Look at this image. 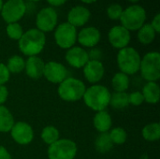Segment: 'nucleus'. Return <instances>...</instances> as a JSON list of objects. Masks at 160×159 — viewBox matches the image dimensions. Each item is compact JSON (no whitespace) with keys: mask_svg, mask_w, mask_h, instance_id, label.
I'll return each instance as SVG.
<instances>
[{"mask_svg":"<svg viewBox=\"0 0 160 159\" xmlns=\"http://www.w3.org/2000/svg\"><path fill=\"white\" fill-rule=\"evenodd\" d=\"M108 37L112 47L121 50L128 45L130 41V32L122 25H115L111 28Z\"/></svg>","mask_w":160,"mask_h":159,"instance_id":"ddd939ff","label":"nucleus"},{"mask_svg":"<svg viewBox=\"0 0 160 159\" xmlns=\"http://www.w3.org/2000/svg\"><path fill=\"white\" fill-rule=\"evenodd\" d=\"M54 39L62 49H70L77 41V29L70 23L63 22L55 28Z\"/></svg>","mask_w":160,"mask_h":159,"instance_id":"1a4fd4ad","label":"nucleus"},{"mask_svg":"<svg viewBox=\"0 0 160 159\" xmlns=\"http://www.w3.org/2000/svg\"><path fill=\"white\" fill-rule=\"evenodd\" d=\"M0 159H12L10 154L3 146H0Z\"/></svg>","mask_w":160,"mask_h":159,"instance_id":"e433bc0d","label":"nucleus"},{"mask_svg":"<svg viewBox=\"0 0 160 159\" xmlns=\"http://www.w3.org/2000/svg\"><path fill=\"white\" fill-rule=\"evenodd\" d=\"M68 0H47V2L52 7H60L64 5Z\"/></svg>","mask_w":160,"mask_h":159,"instance_id":"4c0bfd02","label":"nucleus"},{"mask_svg":"<svg viewBox=\"0 0 160 159\" xmlns=\"http://www.w3.org/2000/svg\"><path fill=\"white\" fill-rule=\"evenodd\" d=\"M26 12V5L23 0H8L3 4L1 16L7 23L18 22Z\"/></svg>","mask_w":160,"mask_h":159,"instance_id":"6e6552de","label":"nucleus"},{"mask_svg":"<svg viewBox=\"0 0 160 159\" xmlns=\"http://www.w3.org/2000/svg\"><path fill=\"white\" fill-rule=\"evenodd\" d=\"M83 74L89 82H98L104 75L103 64L99 60H89L83 67Z\"/></svg>","mask_w":160,"mask_h":159,"instance_id":"dca6fc26","label":"nucleus"},{"mask_svg":"<svg viewBox=\"0 0 160 159\" xmlns=\"http://www.w3.org/2000/svg\"><path fill=\"white\" fill-rule=\"evenodd\" d=\"M85 84L75 78H67L58 87V95L65 101H77L82 98L85 92Z\"/></svg>","mask_w":160,"mask_h":159,"instance_id":"39448f33","label":"nucleus"},{"mask_svg":"<svg viewBox=\"0 0 160 159\" xmlns=\"http://www.w3.org/2000/svg\"><path fill=\"white\" fill-rule=\"evenodd\" d=\"M114 109H125L129 105L128 94L126 92H115L111 95L110 103Z\"/></svg>","mask_w":160,"mask_h":159,"instance_id":"5701e85b","label":"nucleus"},{"mask_svg":"<svg viewBox=\"0 0 160 159\" xmlns=\"http://www.w3.org/2000/svg\"><path fill=\"white\" fill-rule=\"evenodd\" d=\"M14 125V119L10 112L5 107L0 106V132H8Z\"/></svg>","mask_w":160,"mask_h":159,"instance_id":"412c9836","label":"nucleus"},{"mask_svg":"<svg viewBox=\"0 0 160 159\" xmlns=\"http://www.w3.org/2000/svg\"><path fill=\"white\" fill-rule=\"evenodd\" d=\"M159 85L156 82H148L142 88V96L146 102L156 104L159 101Z\"/></svg>","mask_w":160,"mask_h":159,"instance_id":"aec40b11","label":"nucleus"},{"mask_svg":"<svg viewBox=\"0 0 160 159\" xmlns=\"http://www.w3.org/2000/svg\"><path fill=\"white\" fill-rule=\"evenodd\" d=\"M90 10L83 6L73 7L68 13V22L74 27L83 26L90 19Z\"/></svg>","mask_w":160,"mask_h":159,"instance_id":"4468645a","label":"nucleus"},{"mask_svg":"<svg viewBox=\"0 0 160 159\" xmlns=\"http://www.w3.org/2000/svg\"><path fill=\"white\" fill-rule=\"evenodd\" d=\"M142 137L149 142L158 141L160 138V125L153 123L145 126L142 129Z\"/></svg>","mask_w":160,"mask_h":159,"instance_id":"a878e982","label":"nucleus"},{"mask_svg":"<svg viewBox=\"0 0 160 159\" xmlns=\"http://www.w3.org/2000/svg\"><path fill=\"white\" fill-rule=\"evenodd\" d=\"M43 76L52 83H61L68 78V70L62 64L51 61L45 64Z\"/></svg>","mask_w":160,"mask_h":159,"instance_id":"9b49d317","label":"nucleus"},{"mask_svg":"<svg viewBox=\"0 0 160 159\" xmlns=\"http://www.w3.org/2000/svg\"><path fill=\"white\" fill-rule=\"evenodd\" d=\"M112 84L116 92H126L129 86V78L127 74L118 72L113 76Z\"/></svg>","mask_w":160,"mask_h":159,"instance_id":"b1692460","label":"nucleus"},{"mask_svg":"<svg viewBox=\"0 0 160 159\" xmlns=\"http://www.w3.org/2000/svg\"><path fill=\"white\" fill-rule=\"evenodd\" d=\"M151 25H152V27L154 28V30L156 31V33L158 34V33H159L160 32V14L159 13H158L155 17H154V19H153V21H152V22L150 23Z\"/></svg>","mask_w":160,"mask_h":159,"instance_id":"f704fd0d","label":"nucleus"},{"mask_svg":"<svg viewBox=\"0 0 160 159\" xmlns=\"http://www.w3.org/2000/svg\"><path fill=\"white\" fill-rule=\"evenodd\" d=\"M45 63L38 56H30L25 61V72L31 79H38L43 75Z\"/></svg>","mask_w":160,"mask_h":159,"instance_id":"a211bd4d","label":"nucleus"},{"mask_svg":"<svg viewBox=\"0 0 160 159\" xmlns=\"http://www.w3.org/2000/svg\"><path fill=\"white\" fill-rule=\"evenodd\" d=\"M25 61L19 55H13L8 60L7 67L11 73H20L24 69Z\"/></svg>","mask_w":160,"mask_h":159,"instance_id":"bb28decb","label":"nucleus"},{"mask_svg":"<svg viewBox=\"0 0 160 159\" xmlns=\"http://www.w3.org/2000/svg\"><path fill=\"white\" fill-rule=\"evenodd\" d=\"M100 32L98 28L89 26L82 29L77 35L79 43L84 47L92 48L95 47L100 40Z\"/></svg>","mask_w":160,"mask_h":159,"instance_id":"f3484780","label":"nucleus"},{"mask_svg":"<svg viewBox=\"0 0 160 159\" xmlns=\"http://www.w3.org/2000/svg\"><path fill=\"white\" fill-rule=\"evenodd\" d=\"M140 70L143 79L148 82H157L160 78V53L151 52L141 59Z\"/></svg>","mask_w":160,"mask_h":159,"instance_id":"423d86ee","label":"nucleus"},{"mask_svg":"<svg viewBox=\"0 0 160 159\" xmlns=\"http://www.w3.org/2000/svg\"><path fill=\"white\" fill-rule=\"evenodd\" d=\"M77 154V145L67 139L58 140L50 145L48 150L49 159H73Z\"/></svg>","mask_w":160,"mask_h":159,"instance_id":"0eeeda50","label":"nucleus"},{"mask_svg":"<svg viewBox=\"0 0 160 159\" xmlns=\"http://www.w3.org/2000/svg\"><path fill=\"white\" fill-rule=\"evenodd\" d=\"M82 3H85V4H92V3H95L97 2L98 0H81Z\"/></svg>","mask_w":160,"mask_h":159,"instance_id":"58836bf2","label":"nucleus"},{"mask_svg":"<svg viewBox=\"0 0 160 159\" xmlns=\"http://www.w3.org/2000/svg\"><path fill=\"white\" fill-rule=\"evenodd\" d=\"M109 135L113 144L121 145L125 143L127 141V132L122 127L112 128V131L109 133Z\"/></svg>","mask_w":160,"mask_h":159,"instance_id":"c756f323","label":"nucleus"},{"mask_svg":"<svg viewBox=\"0 0 160 159\" xmlns=\"http://www.w3.org/2000/svg\"><path fill=\"white\" fill-rule=\"evenodd\" d=\"M146 20L145 9L139 5H132L123 10L120 18L121 25L130 31L139 30Z\"/></svg>","mask_w":160,"mask_h":159,"instance_id":"7ed1b4c3","label":"nucleus"},{"mask_svg":"<svg viewBox=\"0 0 160 159\" xmlns=\"http://www.w3.org/2000/svg\"><path fill=\"white\" fill-rule=\"evenodd\" d=\"M82 98L86 106H88L90 109L100 112L104 111L108 107L110 103L111 93L105 86L96 84L85 90Z\"/></svg>","mask_w":160,"mask_h":159,"instance_id":"f03ea898","label":"nucleus"},{"mask_svg":"<svg viewBox=\"0 0 160 159\" xmlns=\"http://www.w3.org/2000/svg\"><path fill=\"white\" fill-rule=\"evenodd\" d=\"M41 139L45 143L51 145L59 140V131L56 127L52 126H48L43 128L41 132Z\"/></svg>","mask_w":160,"mask_h":159,"instance_id":"cd10ccee","label":"nucleus"},{"mask_svg":"<svg viewBox=\"0 0 160 159\" xmlns=\"http://www.w3.org/2000/svg\"><path fill=\"white\" fill-rule=\"evenodd\" d=\"M89 55V60H98V58L100 57V52L98 49H94L90 52V53H88Z\"/></svg>","mask_w":160,"mask_h":159,"instance_id":"c9c22d12","label":"nucleus"},{"mask_svg":"<svg viewBox=\"0 0 160 159\" xmlns=\"http://www.w3.org/2000/svg\"><path fill=\"white\" fill-rule=\"evenodd\" d=\"M3 0H0V12H1V9H2V7H3Z\"/></svg>","mask_w":160,"mask_h":159,"instance_id":"ea45409f","label":"nucleus"},{"mask_svg":"<svg viewBox=\"0 0 160 159\" xmlns=\"http://www.w3.org/2000/svg\"><path fill=\"white\" fill-rule=\"evenodd\" d=\"M28 1H32V2H38V1H39V0H28Z\"/></svg>","mask_w":160,"mask_h":159,"instance_id":"79ce46f5","label":"nucleus"},{"mask_svg":"<svg viewBox=\"0 0 160 159\" xmlns=\"http://www.w3.org/2000/svg\"><path fill=\"white\" fill-rule=\"evenodd\" d=\"M6 32H7V35L8 36V37H10L13 40H19L23 34L22 27L19 22L8 23Z\"/></svg>","mask_w":160,"mask_h":159,"instance_id":"c85d7f7f","label":"nucleus"},{"mask_svg":"<svg viewBox=\"0 0 160 159\" xmlns=\"http://www.w3.org/2000/svg\"><path fill=\"white\" fill-rule=\"evenodd\" d=\"M117 63L121 72L127 75H132L140 70L141 56L132 47H126L119 51Z\"/></svg>","mask_w":160,"mask_h":159,"instance_id":"20e7f679","label":"nucleus"},{"mask_svg":"<svg viewBox=\"0 0 160 159\" xmlns=\"http://www.w3.org/2000/svg\"><path fill=\"white\" fill-rule=\"evenodd\" d=\"M96 149L99 152V153H108L112 150L113 143L110 138V135L108 132L106 133H101L96 140Z\"/></svg>","mask_w":160,"mask_h":159,"instance_id":"393cba45","label":"nucleus"},{"mask_svg":"<svg viewBox=\"0 0 160 159\" xmlns=\"http://www.w3.org/2000/svg\"><path fill=\"white\" fill-rule=\"evenodd\" d=\"M58 15L55 9L52 7H47L42 8L37 15L36 25L37 29L45 33L52 31L57 24Z\"/></svg>","mask_w":160,"mask_h":159,"instance_id":"9d476101","label":"nucleus"},{"mask_svg":"<svg viewBox=\"0 0 160 159\" xmlns=\"http://www.w3.org/2000/svg\"><path fill=\"white\" fill-rule=\"evenodd\" d=\"M129 2H131V3H137V2H139L140 0H128Z\"/></svg>","mask_w":160,"mask_h":159,"instance_id":"a19ab883","label":"nucleus"},{"mask_svg":"<svg viewBox=\"0 0 160 159\" xmlns=\"http://www.w3.org/2000/svg\"><path fill=\"white\" fill-rule=\"evenodd\" d=\"M112 117L105 111L98 112V113L94 117V126L96 129L100 133L108 132L112 127Z\"/></svg>","mask_w":160,"mask_h":159,"instance_id":"6ab92c4d","label":"nucleus"},{"mask_svg":"<svg viewBox=\"0 0 160 159\" xmlns=\"http://www.w3.org/2000/svg\"><path fill=\"white\" fill-rule=\"evenodd\" d=\"M67 62L73 67H83L89 61L88 52L81 47H71L66 53Z\"/></svg>","mask_w":160,"mask_h":159,"instance_id":"2eb2a0df","label":"nucleus"},{"mask_svg":"<svg viewBox=\"0 0 160 159\" xmlns=\"http://www.w3.org/2000/svg\"><path fill=\"white\" fill-rule=\"evenodd\" d=\"M10 133L12 139L21 145L29 144L34 138V132L32 127L24 122L14 123Z\"/></svg>","mask_w":160,"mask_h":159,"instance_id":"f8f14e48","label":"nucleus"},{"mask_svg":"<svg viewBox=\"0 0 160 159\" xmlns=\"http://www.w3.org/2000/svg\"><path fill=\"white\" fill-rule=\"evenodd\" d=\"M138 31V38L140 42L144 45L152 43L157 35L156 31L150 23H144Z\"/></svg>","mask_w":160,"mask_h":159,"instance_id":"4be33fe9","label":"nucleus"},{"mask_svg":"<svg viewBox=\"0 0 160 159\" xmlns=\"http://www.w3.org/2000/svg\"><path fill=\"white\" fill-rule=\"evenodd\" d=\"M10 72L8 71L6 65L0 63V85H4L9 80Z\"/></svg>","mask_w":160,"mask_h":159,"instance_id":"473e14b6","label":"nucleus"},{"mask_svg":"<svg viewBox=\"0 0 160 159\" xmlns=\"http://www.w3.org/2000/svg\"><path fill=\"white\" fill-rule=\"evenodd\" d=\"M8 96V88L5 85H0V106H2L6 102Z\"/></svg>","mask_w":160,"mask_h":159,"instance_id":"72a5a7b5","label":"nucleus"},{"mask_svg":"<svg viewBox=\"0 0 160 159\" xmlns=\"http://www.w3.org/2000/svg\"><path fill=\"white\" fill-rule=\"evenodd\" d=\"M123 7L119 4H112L107 8V15L112 21L120 20L121 15L123 13Z\"/></svg>","mask_w":160,"mask_h":159,"instance_id":"7c9ffc66","label":"nucleus"},{"mask_svg":"<svg viewBox=\"0 0 160 159\" xmlns=\"http://www.w3.org/2000/svg\"><path fill=\"white\" fill-rule=\"evenodd\" d=\"M128 100L129 104H132L134 106H140L143 103L144 98L141 92H133L130 95H128Z\"/></svg>","mask_w":160,"mask_h":159,"instance_id":"2f4dec72","label":"nucleus"},{"mask_svg":"<svg viewBox=\"0 0 160 159\" xmlns=\"http://www.w3.org/2000/svg\"><path fill=\"white\" fill-rule=\"evenodd\" d=\"M20 51L26 56H37L46 43L45 34L37 28L29 29L18 40Z\"/></svg>","mask_w":160,"mask_h":159,"instance_id":"f257e3e1","label":"nucleus"}]
</instances>
